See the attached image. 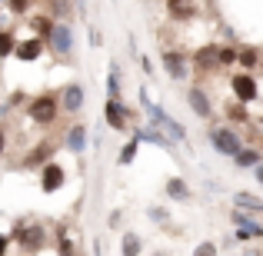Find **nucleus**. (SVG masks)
Segmentation results:
<instances>
[{"label": "nucleus", "mask_w": 263, "mask_h": 256, "mask_svg": "<svg viewBox=\"0 0 263 256\" xmlns=\"http://www.w3.org/2000/svg\"><path fill=\"white\" fill-rule=\"evenodd\" d=\"M237 64V50H230V47H220V67H230Z\"/></svg>", "instance_id": "obj_29"}, {"label": "nucleus", "mask_w": 263, "mask_h": 256, "mask_svg": "<svg viewBox=\"0 0 263 256\" xmlns=\"http://www.w3.org/2000/svg\"><path fill=\"white\" fill-rule=\"evenodd\" d=\"M17 44H20V40H17V37H13V33H10V30H7V33H4V30H0V57H10V53H13V50H17Z\"/></svg>", "instance_id": "obj_25"}, {"label": "nucleus", "mask_w": 263, "mask_h": 256, "mask_svg": "<svg viewBox=\"0 0 263 256\" xmlns=\"http://www.w3.org/2000/svg\"><path fill=\"white\" fill-rule=\"evenodd\" d=\"M107 100H120V73H117V67L107 77Z\"/></svg>", "instance_id": "obj_26"}, {"label": "nucleus", "mask_w": 263, "mask_h": 256, "mask_svg": "<svg viewBox=\"0 0 263 256\" xmlns=\"http://www.w3.org/2000/svg\"><path fill=\"white\" fill-rule=\"evenodd\" d=\"M93 256H100V243H93Z\"/></svg>", "instance_id": "obj_36"}, {"label": "nucleus", "mask_w": 263, "mask_h": 256, "mask_svg": "<svg viewBox=\"0 0 263 256\" xmlns=\"http://www.w3.org/2000/svg\"><path fill=\"white\" fill-rule=\"evenodd\" d=\"M50 153H53V143H50V140H44L37 150H33V153H27V160H24V163H27V167H40V163L47 167V163H50Z\"/></svg>", "instance_id": "obj_19"}, {"label": "nucleus", "mask_w": 263, "mask_h": 256, "mask_svg": "<svg viewBox=\"0 0 263 256\" xmlns=\"http://www.w3.org/2000/svg\"><path fill=\"white\" fill-rule=\"evenodd\" d=\"M154 256H167V253H154Z\"/></svg>", "instance_id": "obj_37"}, {"label": "nucleus", "mask_w": 263, "mask_h": 256, "mask_svg": "<svg viewBox=\"0 0 263 256\" xmlns=\"http://www.w3.org/2000/svg\"><path fill=\"white\" fill-rule=\"evenodd\" d=\"M257 57H260V53L253 50V47H240V50H237V64L243 67V73H250L253 67H257Z\"/></svg>", "instance_id": "obj_22"}, {"label": "nucleus", "mask_w": 263, "mask_h": 256, "mask_svg": "<svg viewBox=\"0 0 263 256\" xmlns=\"http://www.w3.org/2000/svg\"><path fill=\"white\" fill-rule=\"evenodd\" d=\"M137 150H140V140H134V136H130V140L123 143V150H120V156H117V163H120V167H130V163H134V156H137Z\"/></svg>", "instance_id": "obj_23"}, {"label": "nucleus", "mask_w": 263, "mask_h": 256, "mask_svg": "<svg viewBox=\"0 0 263 256\" xmlns=\"http://www.w3.org/2000/svg\"><path fill=\"white\" fill-rule=\"evenodd\" d=\"M233 223H237L233 237H237L240 243H250V240H260V237H263V223L250 220L247 213H240V210H233Z\"/></svg>", "instance_id": "obj_9"}, {"label": "nucleus", "mask_w": 263, "mask_h": 256, "mask_svg": "<svg viewBox=\"0 0 263 256\" xmlns=\"http://www.w3.org/2000/svg\"><path fill=\"white\" fill-rule=\"evenodd\" d=\"M17 60H24V64H30V60H37L40 53H44V37H30V40H20L17 44Z\"/></svg>", "instance_id": "obj_16"}, {"label": "nucleus", "mask_w": 263, "mask_h": 256, "mask_svg": "<svg viewBox=\"0 0 263 256\" xmlns=\"http://www.w3.org/2000/svg\"><path fill=\"white\" fill-rule=\"evenodd\" d=\"M227 116H230V120H237V123H247V120H250V113H247L243 103H233V107H227Z\"/></svg>", "instance_id": "obj_27"}, {"label": "nucleus", "mask_w": 263, "mask_h": 256, "mask_svg": "<svg viewBox=\"0 0 263 256\" xmlns=\"http://www.w3.org/2000/svg\"><path fill=\"white\" fill-rule=\"evenodd\" d=\"M47 47L53 50V57H70L73 53V33L67 24H53V30L47 33Z\"/></svg>", "instance_id": "obj_5"}, {"label": "nucleus", "mask_w": 263, "mask_h": 256, "mask_svg": "<svg viewBox=\"0 0 263 256\" xmlns=\"http://www.w3.org/2000/svg\"><path fill=\"white\" fill-rule=\"evenodd\" d=\"M33 0H7V7H10V13H27L30 10Z\"/></svg>", "instance_id": "obj_30"}, {"label": "nucleus", "mask_w": 263, "mask_h": 256, "mask_svg": "<svg viewBox=\"0 0 263 256\" xmlns=\"http://www.w3.org/2000/svg\"><path fill=\"white\" fill-rule=\"evenodd\" d=\"M87 123H73L70 130H67V136H64V147L70 150V153H84L87 150Z\"/></svg>", "instance_id": "obj_15"}, {"label": "nucleus", "mask_w": 263, "mask_h": 256, "mask_svg": "<svg viewBox=\"0 0 263 256\" xmlns=\"http://www.w3.org/2000/svg\"><path fill=\"white\" fill-rule=\"evenodd\" d=\"M4 147H7V136H4V130H0V153H4Z\"/></svg>", "instance_id": "obj_35"}, {"label": "nucleus", "mask_w": 263, "mask_h": 256, "mask_svg": "<svg viewBox=\"0 0 263 256\" xmlns=\"http://www.w3.org/2000/svg\"><path fill=\"white\" fill-rule=\"evenodd\" d=\"M143 107H147V113H150V123H154V127H160V130H167L170 140H186V130L180 127V123H177V120H174V116H170L163 107L150 103L147 96H143Z\"/></svg>", "instance_id": "obj_3"}, {"label": "nucleus", "mask_w": 263, "mask_h": 256, "mask_svg": "<svg viewBox=\"0 0 263 256\" xmlns=\"http://www.w3.org/2000/svg\"><path fill=\"white\" fill-rule=\"evenodd\" d=\"M230 90H233V96H237V103H250V100L260 96V87H257V80H253V73H243V70L233 73Z\"/></svg>", "instance_id": "obj_6"}, {"label": "nucleus", "mask_w": 263, "mask_h": 256, "mask_svg": "<svg viewBox=\"0 0 263 256\" xmlns=\"http://www.w3.org/2000/svg\"><path fill=\"white\" fill-rule=\"evenodd\" d=\"M134 140H147V143H157V147H163V150H174V140H170L167 133H157V130H150V127H137L134 130Z\"/></svg>", "instance_id": "obj_17"}, {"label": "nucleus", "mask_w": 263, "mask_h": 256, "mask_svg": "<svg viewBox=\"0 0 263 256\" xmlns=\"http://www.w3.org/2000/svg\"><path fill=\"white\" fill-rule=\"evenodd\" d=\"M150 220H157V223H160V220H167V213H163V210H150Z\"/></svg>", "instance_id": "obj_33"}, {"label": "nucleus", "mask_w": 263, "mask_h": 256, "mask_svg": "<svg viewBox=\"0 0 263 256\" xmlns=\"http://www.w3.org/2000/svg\"><path fill=\"white\" fill-rule=\"evenodd\" d=\"M167 13L174 20H193L197 17V4L193 0H167Z\"/></svg>", "instance_id": "obj_18"}, {"label": "nucleus", "mask_w": 263, "mask_h": 256, "mask_svg": "<svg viewBox=\"0 0 263 256\" xmlns=\"http://www.w3.org/2000/svg\"><path fill=\"white\" fill-rule=\"evenodd\" d=\"M57 113H60V93H53V90L37 93L30 103H27V116H30L37 127H50V123H57Z\"/></svg>", "instance_id": "obj_1"}, {"label": "nucleus", "mask_w": 263, "mask_h": 256, "mask_svg": "<svg viewBox=\"0 0 263 256\" xmlns=\"http://www.w3.org/2000/svg\"><path fill=\"white\" fill-rule=\"evenodd\" d=\"M140 250H143L140 237H137V233H123V240H120V256H140Z\"/></svg>", "instance_id": "obj_21"}, {"label": "nucleus", "mask_w": 263, "mask_h": 256, "mask_svg": "<svg viewBox=\"0 0 263 256\" xmlns=\"http://www.w3.org/2000/svg\"><path fill=\"white\" fill-rule=\"evenodd\" d=\"M186 103H190V110L200 116V120H210V116H213V103H210V96H206L203 87H190V93H186Z\"/></svg>", "instance_id": "obj_10"}, {"label": "nucleus", "mask_w": 263, "mask_h": 256, "mask_svg": "<svg viewBox=\"0 0 263 256\" xmlns=\"http://www.w3.org/2000/svg\"><path fill=\"white\" fill-rule=\"evenodd\" d=\"M64 180H67V173L60 163H47L44 170H40V190L44 193H57L60 186H64Z\"/></svg>", "instance_id": "obj_11"}, {"label": "nucleus", "mask_w": 263, "mask_h": 256, "mask_svg": "<svg viewBox=\"0 0 263 256\" xmlns=\"http://www.w3.org/2000/svg\"><path fill=\"white\" fill-rule=\"evenodd\" d=\"M233 203H237V210L263 213V200H260V196H253V193H237V196H233Z\"/></svg>", "instance_id": "obj_20"}, {"label": "nucleus", "mask_w": 263, "mask_h": 256, "mask_svg": "<svg viewBox=\"0 0 263 256\" xmlns=\"http://www.w3.org/2000/svg\"><path fill=\"white\" fill-rule=\"evenodd\" d=\"M190 67H193L197 73H213V70H220V47H217V44L197 47V50L190 53Z\"/></svg>", "instance_id": "obj_4"}, {"label": "nucleus", "mask_w": 263, "mask_h": 256, "mask_svg": "<svg viewBox=\"0 0 263 256\" xmlns=\"http://www.w3.org/2000/svg\"><path fill=\"white\" fill-rule=\"evenodd\" d=\"M210 143H213V150L217 153H223V156H237L240 150H243V140H240V133L237 130H230V127H210Z\"/></svg>", "instance_id": "obj_2"}, {"label": "nucleus", "mask_w": 263, "mask_h": 256, "mask_svg": "<svg viewBox=\"0 0 263 256\" xmlns=\"http://www.w3.org/2000/svg\"><path fill=\"white\" fill-rule=\"evenodd\" d=\"M186 67H190V57H183V53H177V50H163V70L174 80L186 77Z\"/></svg>", "instance_id": "obj_13"}, {"label": "nucleus", "mask_w": 263, "mask_h": 256, "mask_svg": "<svg viewBox=\"0 0 263 256\" xmlns=\"http://www.w3.org/2000/svg\"><path fill=\"white\" fill-rule=\"evenodd\" d=\"M103 120H107L110 130L127 133V130H130V110L123 107L120 100H107V103H103Z\"/></svg>", "instance_id": "obj_8"}, {"label": "nucleus", "mask_w": 263, "mask_h": 256, "mask_svg": "<svg viewBox=\"0 0 263 256\" xmlns=\"http://www.w3.org/2000/svg\"><path fill=\"white\" fill-rule=\"evenodd\" d=\"M7 253H10V237L0 233V256H7Z\"/></svg>", "instance_id": "obj_32"}, {"label": "nucleus", "mask_w": 263, "mask_h": 256, "mask_svg": "<svg viewBox=\"0 0 263 256\" xmlns=\"http://www.w3.org/2000/svg\"><path fill=\"white\" fill-rule=\"evenodd\" d=\"M193 256H217V243H213V240H203V243H197Z\"/></svg>", "instance_id": "obj_28"}, {"label": "nucleus", "mask_w": 263, "mask_h": 256, "mask_svg": "<svg viewBox=\"0 0 263 256\" xmlns=\"http://www.w3.org/2000/svg\"><path fill=\"white\" fill-rule=\"evenodd\" d=\"M57 256H77V250H73V243L67 237H60V243H57Z\"/></svg>", "instance_id": "obj_31"}, {"label": "nucleus", "mask_w": 263, "mask_h": 256, "mask_svg": "<svg viewBox=\"0 0 263 256\" xmlns=\"http://www.w3.org/2000/svg\"><path fill=\"white\" fill-rule=\"evenodd\" d=\"M253 176H257V183H263V163H257V167H253Z\"/></svg>", "instance_id": "obj_34"}, {"label": "nucleus", "mask_w": 263, "mask_h": 256, "mask_svg": "<svg viewBox=\"0 0 263 256\" xmlns=\"http://www.w3.org/2000/svg\"><path fill=\"white\" fill-rule=\"evenodd\" d=\"M13 237H17V243H20L24 253H40V250H44L47 233H44V226H17Z\"/></svg>", "instance_id": "obj_7"}, {"label": "nucleus", "mask_w": 263, "mask_h": 256, "mask_svg": "<svg viewBox=\"0 0 263 256\" xmlns=\"http://www.w3.org/2000/svg\"><path fill=\"white\" fill-rule=\"evenodd\" d=\"M60 107L67 110V113H77L80 107H84V87L80 84H67L60 90Z\"/></svg>", "instance_id": "obj_14"}, {"label": "nucleus", "mask_w": 263, "mask_h": 256, "mask_svg": "<svg viewBox=\"0 0 263 256\" xmlns=\"http://www.w3.org/2000/svg\"><path fill=\"white\" fill-rule=\"evenodd\" d=\"M233 163H237V167H257V163H263L260 160V150H240L237 156H233Z\"/></svg>", "instance_id": "obj_24"}, {"label": "nucleus", "mask_w": 263, "mask_h": 256, "mask_svg": "<svg viewBox=\"0 0 263 256\" xmlns=\"http://www.w3.org/2000/svg\"><path fill=\"white\" fill-rule=\"evenodd\" d=\"M163 193H167V200H174V203H190L193 200V190L183 176H170L167 183H163Z\"/></svg>", "instance_id": "obj_12"}]
</instances>
